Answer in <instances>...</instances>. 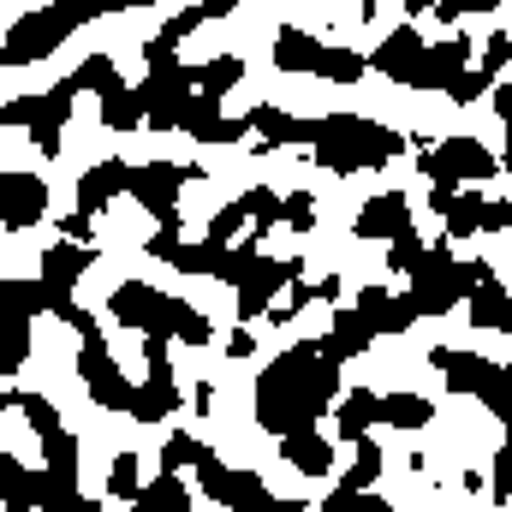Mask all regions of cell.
Returning a JSON list of instances; mask_svg holds the SVG:
<instances>
[{
    "label": "cell",
    "instance_id": "484cf974",
    "mask_svg": "<svg viewBox=\"0 0 512 512\" xmlns=\"http://www.w3.org/2000/svg\"><path fill=\"white\" fill-rule=\"evenodd\" d=\"M429 209L447 221V245H453V239H471V233H477L483 197H477V191H429Z\"/></svg>",
    "mask_w": 512,
    "mask_h": 512
},
{
    "label": "cell",
    "instance_id": "11a10c76",
    "mask_svg": "<svg viewBox=\"0 0 512 512\" xmlns=\"http://www.w3.org/2000/svg\"><path fill=\"white\" fill-rule=\"evenodd\" d=\"M507 227H512V203L483 197V209H477V233H507Z\"/></svg>",
    "mask_w": 512,
    "mask_h": 512
},
{
    "label": "cell",
    "instance_id": "cb8c5ba5",
    "mask_svg": "<svg viewBox=\"0 0 512 512\" xmlns=\"http://www.w3.org/2000/svg\"><path fill=\"white\" fill-rule=\"evenodd\" d=\"M280 453H286V465H292L298 477H328V471H334V447L322 441V429H298V435H286Z\"/></svg>",
    "mask_w": 512,
    "mask_h": 512
},
{
    "label": "cell",
    "instance_id": "6da1fadb",
    "mask_svg": "<svg viewBox=\"0 0 512 512\" xmlns=\"http://www.w3.org/2000/svg\"><path fill=\"white\" fill-rule=\"evenodd\" d=\"M334 399H340V364L316 340H298L256 376V423L286 441L298 429H316Z\"/></svg>",
    "mask_w": 512,
    "mask_h": 512
},
{
    "label": "cell",
    "instance_id": "277c9868",
    "mask_svg": "<svg viewBox=\"0 0 512 512\" xmlns=\"http://www.w3.org/2000/svg\"><path fill=\"white\" fill-rule=\"evenodd\" d=\"M108 6H36V12H18L6 42H0V66H36L48 60L78 24H96Z\"/></svg>",
    "mask_w": 512,
    "mask_h": 512
},
{
    "label": "cell",
    "instance_id": "f907efd6",
    "mask_svg": "<svg viewBox=\"0 0 512 512\" xmlns=\"http://www.w3.org/2000/svg\"><path fill=\"white\" fill-rule=\"evenodd\" d=\"M507 60H512V30H495L489 48H483V60H477V78H501Z\"/></svg>",
    "mask_w": 512,
    "mask_h": 512
},
{
    "label": "cell",
    "instance_id": "f35d334b",
    "mask_svg": "<svg viewBox=\"0 0 512 512\" xmlns=\"http://www.w3.org/2000/svg\"><path fill=\"white\" fill-rule=\"evenodd\" d=\"M256 239H233V245H227V251L215 256V280H227V286H239V280H245V274H251L256 268Z\"/></svg>",
    "mask_w": 512,
    "mask_h": 512
},
{
    "label": "cell",
    "instance_id": "ab89813d",
    "mask_svg": "<svg viewBox=\"0 0 512 512\" xmlns=\"http://www.w3.org/2000/svg\"><path fill=\"white\" fill-rule=\"evenodd\" d=\"M376 477H382V447L364 435V441H358V465L346 471V483H340V489H352V495H370V489H376Z\"/></svg>",
    "mask_w": 512,
    "mask_h": 512
},
{
    "label": "cell",
    "instance_id": "8992f818",
    "mask_svg": "<svg viewBox=\"0 0 512 512\" xmlns=\"http://www.w3.org/2000/svg\"><path fill=\"white\" fill-rule=\"evenodd\" d=\"M423 173L435 191H459V179H495L501 173V155L477 137H447L423 155Z\"/></svg>",
    "mask_w": 512,
    "mask_h": 512
},
{
    "label": "cell",
    "instance_id": "7402d4cb",
    "mask_svg": "<svg viewBox=\"0 0 512 512\" xmlns=\"http://www.w3.org/2000/svg\"><path fill=\"white\" fill-rule=\"evenodd\" d=\"M316 346H322L334 364H352V358H364V352L376 346V334H370V322H364L358 310H340V316H334V328H328Z\"/></svg>",
    "mask_w": 512,
    "mask_h": 512
},
{
    "label": "cell",
    "instance_id": "3957f363",
    "mask_svg": "<svg viewBox=\"0 0 512 512\" xmlns=\"http://www.w3.org/2000/svg\"><path fill=\"white\" fill-rule=\"evenodd\" d=\"M405 280H411L405 304H411L417 316H447V310H459V298L477 292V280H489V268H483V262H459L453 245L441 239V245H423L417 268H411Z\"/></svg>",
    "mask_w": 512,
    "mask_h": 512
},
{
    "label": "cell",
    "instance_id": "f6af8a7d",
    "mask_svg": "<svg viewBox=\"0 0 512 512\" xmlns=\"http://www.w3.org/2000/svg\"><path fill=\"white\" fill-rule=\"evenodd\" d=\"M24 358H30V328L24 322H0V376H18Z\"/></svg>",
    "mask_w": 512,
    "mask_h": 512
},
{
    "label": "cell",
    "instance_id": "9f6ffc18",
    "mask_svg": "<svg viewBox=\"0 0 512 512\" xmlns=\"http://www.w3.org/2000/svg\"><path fill=\"white\" fill-rule=\"evenodd\" d=\"M495 6H501V0H435L429 12H435L441 24H459V12H495Z\"/></svg>",
    "mask_w": 512,
    "mask_h": 512
},
{
    "label": "cell",
    "instance_id": "f1b7e54d",
    "mask_svg": "<svg viewBox=\"0 0 512 512\" xmlns=\"http://www.w3.org/2000/svg\"><path fill=\"white\" fill-rule=\"evenodd\" d=\"M48 310V286L42 280H0V322H36Z\"/></svg>",
    "mask_w": 512,
    "mask_h": 512
},
{
    "label": "cell",
    "instance_id": "5b68a950",
    "mask_svg": "<svg viewBox=\"0 0 512 512\" xmlns=\"http://www.w3.org/2000/svg\"><path fill=\"white\" fill-rule=\"evenodd\" d=\"M429 364L447 376L453 393H477L489 417H507L512 411V370L495 364V358H477V352H453V346H435Z\"/></svg>",
    "mask_w": 512,
    "mask_h": 512
},
{
    "label": "cell",
    "instance_id": "9a60e30c",
    "mask_svg": "<svg viewBox=\"0 0 512 512\" xmlns=\"http://www.w3.org/2000/svg\"><path fill=\"white\" fill-rule=\"evenodd\" d=\"M352 310L370 322V334H376V340H382V334H405V328L417 322V310L405 304V292H387V286H364Z\"/></svg>",
    "mask_w": 512,
    "mask_h": 512
},
{
    "label": "cell",
    "instance_id": "be15d7a7",
    "mask_svg": "<svg viewBox=\"0 0 512 512\" xmlns=\"http://www.w3.org/2000/svg\"><path fill=\"white\" fill-rule=\"evenodd\" d=\"M310 298H316V304H328V298H340V274H322V280L310 286Z\"/></svg>",
    "mask_w": 512,
    "mask_h": 512
},
{
    "label": "cell",
    "instance_id": "db71d44e",
    "mask_svg": "<svg viewBox=\"0 0 512 512\" xmlns=\"http://www.w3.org/2000/svg\"><path fill=\"white\" fill-rule=\"evenodd\" d=\"M322 512H393L382 501V495H352V489H334L328 501H322Z\"/></svg>",
    "mask_w": 512,
    "mask_h": 512
},
{
    "label": "cell",
    "instance_id": "52a82bcc",
    "mask_svg": "<svg viewBox=\"0 0 512 512\" xmlns=\"http://www.w3.org/2000/svg\"><path fill=\"white\" fill-rule=\"evenodd\" d=\"M191 179H203V167H173V161H143V167H131L126 191L155 215V227H179V191L191 185Z\"/></svg>",
    "mask_w": 512,
    "mask_h": 512
},
{
    "label": "cell",
    "instance_id": "91938a15",
    "mask_svg": "<svg viewBox=\"0 0 512 512\" xmlns=\"http://www.w3.org/2000/svg\"><path fill=\"white\" fill-rule=\"evenodd\" d=\"M179 245H185V239H179V227H155V239H149V256H155V262H167V256L179 251Z\"/></svg>",
    "mask_w": 512,
    "mask_h": 512
},
{
    "label": "cell",
    "instance_id": "d590c367",
    "mask_svg": "<svg viewBox=\"0 0 512 512\" xmlns=\"http://www.w3.org/2000/svg\"><path fill=\"white\" fill-rule=\"evenodd\" d=\"M429 417H435V405L423 393H387L382 399V423H393V429H423Z\"/></svg>",
    "mask_w": 512,
    "mask_h": 512
},
{
    "label": "cell",
    "instance_id": "8d00e7d4",
    "mask_svg": "<svg viewBox=\"0 0 512 512\" xmlns=\"http://www.w3.org/2000/svg\"><path fill=\"white\" fill-rule=\"evenodd\" d=\"M221 12H233V6H227V0H221V6H215V0H203V6H185L179 18H167V24H161V36H155V42L179 48V42H185L191 30H203V24H209V18H221Z\"/></svg>",
    "mask_w": 512,
    "mask_h": 512
},
{
    "label": "cell",
    "instance_id": "d6986e66",
    "mask_svg": "<svg viewBox=\"0 0 512 512\" xmlns=\"http://www.w3.org/2000/svg\"><path fill=\"white\" fill-rule=\"evenodd\" d=\"M90 262H96V251L90 245H54V251H42V286L54 292V298H72V286L90 274Z\"/></svg>",
    "mask_w": 512,
    "mask_h": 512
},
{
    "label": "cell",
    "instance_id": "c3c4849f",
    "mask_svg": "<svg viewBox=\"0 0 512 512\" xmlns=\"http://www.w3.org/2000/svg\"><path fill=\"white\" fill-rule=\"evenodd\" d=\"M280 221H286L292 233H310V227H316V197H310V191L280 197Z\"/></svg>",
    "mask_w": 512,
    "mask_h": 512
},
{
    "label": "cell",
    "instance_id": "7dc6e473",
    "mask_svg": "<svg viewBox=\"0 0 512 512\" xmlns=\"http://www.w3.org/2000/svg\"><path fill=\"white\" fill-rule=\"evenodd\" d=\"M322 78H328V84H358V78H364V54H352V48H328Z\"/></svg>",
    "mask_w": 512,
    "mask_h": 512
},
{
    "label": "cell",
    "instance_id": "ac0fdd59",
    "mask_svg": "<svg viewBox=\"0 0 512 512\" xmlns=\"http://www.w3.org/2000/svg\"><path fill=\"white\" fill-rule=\"evenodd\" d=\"M352 233H358V239H399V233H411V203H405L399 191H382V197H370V203L358 209Z\"/></svg>",
    "mask_w": 512,
    "mask_h": 512
},
{
    "label": "cell",
    "instance_id": "83f0119b",
    "mask_svg": "<svg viewBox=\"0 0 512 512\" xmlns=\"http://www.w3.org/2000/svg\"><path fill=\"white\" fill-rule=\"evenodd\" d=\"M179 131H191V137H197V143H233V137H239V120H227V114H221V102H209V96H191V108H185V126Z\"/></svg>",
    "mask_w": 512,
    "mask_h": 512
},
{
    "label": "cell",
    "instance_id": "5bb4252c",
    "mask_svg": "<svg viewBox=\"0 0 512 512\" xmlns=\"http://www.w3.org/2000/svg\"><path fill=\"white\" fill-rule=\"evenodd\" d=\"M465 60H471V42H465V36H447V42L423 48L417 72H411V90H447V84L465 72Z\"/></svg>",
    "mask_w": 512,
    "mask_h": 512
},
{
    "label": "cell",
    "instance_id": "603a6c76",
    "mask_svg": "<svg viewBox=\"0 0 512 512\" xmlns=\"http://www.w3.org/2000/svg\"><path fill=\"white\" fill-rule=\"evenodd\" d=\"M131 167L126 161H96L84 179H78V215H96V209H108L120 191H126Z\"/></svg>",
    "mask_w": 512,
    "mask_h": 512
},
{
    "label": "cell",
    "instance_id": "d6a6232c",
    "mask_svg": "<svg viewBox=\"0 0 512 512\" xmlns=\"http://www.w3.org/2000/svg\"><path fill=\"white\" fill-rule=\"evenodd\" d=\"M102 126L108 131H137L143 126V102H137V90H131L126 78H114V84L102 90Z\"/></svg>",
    "mask_w": 512,
    "mask_h": 512
},
{
    "label": "cell",
    "instance_id": "6125c7cd",
    "mask_svg": "<svg viewBox=\"0 0 512 512\" xmlns=\"http://www.w3.org/2000/svg\"><path fill=\"white\" fill-rule=\"evenodd\" d=\"M227 352H233V358H251V352H256L251 328H233V334H227Z\"/></svg>",
    "mask_w": 512,
    "mask_h": 512
},
{
    "label": "cell",
    "instance_id": "f5cc1de1",
    "mask_svg": "<svg viewBox=\"0 0 512 512\" xmlns=\"http://www.w3.org/2000/svg\"><path fill=\"white\" fill-rule=\"evenodd\" d=\"M387 245H393V251H387V268H393V274H411V268H417V256H423L417 227H411V233H399V239H387Z\"/></svg>",
    "mask_w": 512,
    "mask_h": 512
},
{
    "label": "cell",
    "instance_id": "681fc988",
    "mask_svg": "<svg viewBox=\"0 0 512 512\" xmlns=\"http://www.w3.org/2000/svg\"><path fill=\"white\" fill-rule=\"evenodd\" d=\"M215 245H179V251L167 256V268H179V274H215Z\"/></svg>",
    "mask_w": 512,
    "mask_h": 512
},
{
    "label": "cell",
    "instance_id": "e7e4bbea",
    "mask_svg": "<svg viewBox=\"0 0 512 512\" xmlns=\"http://www.w3.org/2000/svg\"><path fill=\"white\" fill-rule=\"evenodd\" d=\"M495 114H501V120H507V114H512V78H507V84H501V90H495Z\"/></svg>",
    "mask_w": 512,
    "mask_h": 512
},
{
    "label": "cell",
    "instance_id": "30bf717a",
    "mask_svg": "<svg viewBox=\"0 0 512 512\" xmlns=\"http://www.w3.org/2000/svg\"><path fill=\"white\" fill-rule=\"evenodd\" d=\"M78 382L90 387V399H96L102 411H126L131 405V382H126V370L108 358V340H102V334H90V340L78 346Z\"/></svg>",
    "mask_w": 512,
    "mask_h": 512
},
{
    "label": "cell",
    "instance_id": "2e32d148",
    "mask_svg": "<svg viewBox=\"0 0 512 512\" xmlns=\"http://www.w3.org/2000/svg\"><path fill=\"white\" fill-rule=\"evenodd\" d=\"M423 48H429V42H423V36H417L411 24H399V30L387 36V42L376 48V54H370V60H364V66H376V72H382L387 84H411V72H417Z\"/></svg>",
    "mask_w": 512,
    "mask_h": 512
},
{
    "label": "cell",
    "instance_id": "b9f144b4",
    "mask_svg": "<svg viewBox=\"0 0 512 512\" xmlns=\"http://www.w3.org/2000/svg\"><path fill=\"white\" fill-rule=\"evenodd\" d=\"M203 459H209V441H197V435L161 441V471H173V477H179V465H203Z\"/></svg>",
    "mask_w": 512,
    "mask_h": 512
},
{
    "label": "cell",
    "instance_id": "03108f58",
    "mask_svg": "<svg viewBox=\"0 0 512 512\" xmlns=\"http://www.w3.org/2000/svg\"><path fill=\"white\" fill-rule=\"evenodd\" d=\"M114 512H143V507H114Z\"/></svg>",
    "mask_w": 512,
    "mask_h": 512
},
{
    "label": "cell",
    "instance_id": "44dd1931",
    "mask_svg": "<svg viewBox=\"0 0 512 512\" xmlns=\"http://www.w3.org/2000/svg\"><path fill=\"white\" fill-rule=\"evenodd\" d=\"M322 60H328V48H322L310 30L280 24V36H274V66H280V72H316V78H322Z\"/></svg>",
    "mask_w": 512,
    "mask_h": 512
},
{
    "label": "cell",
    "instance_id": "94428289",
    "mask_svg": "<svg viewBox=\"0 0 512 512\" xmlns=\"http://www.w3.org/2000/svg\"><path fill=\"white\" fill-rule=\"evenodd\" d=\"M60 233H66V245H90V215H78V209H72V215L60 221Z\"/></svg>",
    "mask_w": 512,
    "mask_h": 512
},
{
    "label": "cell",
    "instance_id": "4dcf8cb0",
    "mask_svg": "<svg viewBox=\"0 0 512 512\" xmlns=\"http://www.w3.org/2000/svg\"><path fill=\"white\" fill-rule=\"evenodd\" d=\"M227 512H304V501H280V495H268V483L256 471H233V501H227Z\"/></svg>",
    "mask_w": 512,
    "mask_h": 512
},
{
    "label": "cell",
    "instance_id": "e575fe53",
    "mask_svg": "<svg viewBox=\"0 0 512 512\" xmlns=\"http://www.w3.org/2000/svg\"><path fill=\"white\" fill-rule=\"evenodd\" d=\"M137 507H143V512H191V489H185L173 471H161L155 483H143Z\"/></svg>",
    "mask_w": 512,
    "mask_h": 512
},
{
    "label": "cell",
    "instance_id": "f546056e",
    "mask_svg": "<svg viewBox=\"0 0 512 512\" xmlns=\"http://www.w3.org/2000/svg\"><path fill=\"white\" fill-rule=\"evenodd\" d=\"M376 423H382V393L358 387V393H346V399H340V441H352V447H358Z\"/></svg>",
    "mask_w": 512,
    "mask_h": 512
},
{
    "label": "cell",
    "instance_id": "74e56055",
    "mask_svg": "<svg viewBox=\"0 0 512 512\" xmlns=\"http://www.w3.org/2000/svg\"><path fill=\"white\" fill-rule=\"evenodd\" d=\"M114 78H120V72H114V54H90V60H84V66H78L72 78H60V84H66L72 96H84V90H96V96H102V90H108Z\"/></svg>",
    "mask_w": 512,
    "mask_h": 512
},
{
    "label": "cell",
    "instance_id": "7c38bea8",
    "mask_svg": "<svg viewBox=\"0 0 512 512\" xmlns=\"http://www.w3.org/2000/svg\"><path fill=\"white\" fill-rule=\"evenodd\" d=\"M149 334L167 340V346H209L215 328H209L203 310H191L185 298H167V292H161V298H155V322H149Z\"/></svg>",
    "mask_w": 512,
    "mask_h": 512
},
{
    "label": "cell",
    "instance_id": "1f68e13d",
    "mask_svg": "<svg viewBox=\"0 0 512 512\" xmlns=\"http://www.w3.org/2000/svg\"><path fill=\"white\" fill-rule=\"evenodd\" d=\"M239 78H245V60H239V54H215V60H203V66L191 72L197 96H209V102H221V96H227Z\"/></svg>",
    "mask_w": 512,
    "mask_h": 512
},
{
    "label": "cell",
    "instance_id": "4fadbf2b",
    "mask_svg": "<svg viewBox=\"0 0 512 512\" xmlns=\"http://www.w3.org/2000/svg\"><path fill=\"white\" fill-rule=\"evenodd\" d=\"M179 399H185V393H179V382H173V364H149V376L131 387L126 411L137 417V423H167V417L179 411Z\"/></svg>",
    "mask_w": 512,
    "mask_h": 512
},
{
    "label": "cell",
    "instance_id": "9c48e42d",
    "mask_svg": "<svg viewBox=\"0 0 512 512\" xmlns=\"http://www.w3.org/2000/svg\"><path fill=\"white\" fill-rule=\"evenodd\" d=\"M304 274V256H256V268L239 280V328H251L256 316H268V298H280L292 280Z\"/></svg>",
    "mask_w": 512,
    "mask_h": 512
},
{
    "label": "cell",
    "instance_id": "6f0895ef",
    "mask_svg": "<svg viewBox=\"0 0 512 512\" xmlns=\"http://www.w3.org/2000/svg\"><path fill=\"white\" fill-rule=\"evenodd\" d=\"M489 495H495L501 507H512V447L495 453V483H489Z\"/></svg>",
    "mask_w": 512,
    "mask_h": 512
},
{
    "label": "cell",
    "instance_id": "ba28073f",
    "mask_svg": "<svg viewBox=\"0 0 512 512\" xmlns=\"http://www.w3.org/2000/svg\"><path fill=\"white\" fill-rule=\"evenodd\" d=\"M191 72L185 66H161L137 84V102H143V126L149 131H179L185 126V108H191Z\"/></svg>",
    "mask_w": 512,
    "mask_h": 512
},
{
    "label": "cell",
    "instance_id": "836d02e7",
    "mask_svg": "<svg viewBox=\"0 0 512 512\" xmlns=\"http://www.w3.org/2000/svg\"><path fill=\"white\" fill-rule=\"evenodd\" d=\"M245 126L262 137V155H268V149H286V143H298V120H292L286 108H268V102H262V108H251V120H245Z\"/></svg>",
    "mask_w": 512,
    "mask_h": 512
},
{
    "label": "cell",
    "instance_id": "d4e9b609",
    "mask_svg": "<svg viewBox=\"0 0 512 512\" xmlns=\"http://www.w3.org/2000/svg\"><path fill=\"white\" fill-rule=\"evenodd\" d=\"M155 286H143V280H120L114 292H108V316L114 322H126V328H143L149 334V322H155Z\"/></svg>",
    "mask_w": 512,
    "mask_h": 512
},
{
    "label": "cell",
    "instance_id": "bcb514c9",
    "mask_svg": "<svg viewBox=\"0 0 512 512\" xmlns=\"http://www.w3.org/2000/svg\"><path fill=\"white\" fill-rule=\"evenodd\" d=\"M18 411L30 417V429H36V441H48V435H60V411L48 405V393H18Z\"/></svg>",
    "mask_w": 512,
    "mask_h": 512
},
{
    "label": "cell",
    "instance_id": "8fae6325",
    "mask_svg": "<svg viewBox=\"0 0 512 512\" xmlns=\"http://www.w3.org/2000/svg\"><path fill=\"white\" fill-rule=\"evenodd\" d=\"M48 215V179L24 173V167H0V227L24 233Z\"/></svg>",
    "mask_w": 512,
    "mask_h": 512
},
{
    "label": "cell",
    "instance_id": "ffe728a7",
    "mask_svg": "<svg viewBox=\"0 0 512 512\" xmlns=\"http://www.w3.org/2000/svg\"><path fill=\"white\" fill-rule=\"evenodd\" d=\"M72 90L66 84H54L48 96H36V114H30V137H36V149L42 155H60V131H66V120H72Z\"/></svg>",
    "mask_w": 512,
    "mask_h": 512
},
{
    "label": "cell",
    "instance_id": "e0dca14e",
    "mask_svg": "<svg viewBox=\"0 0 512 512\" xmlns=\"http://www.w3.org/2000/svg\"><path fill=\"white\" fill-rule=\"evenodd\" d=\"M42 495H48V477L30 471L12 453H0V507L6 512H42Z\"/></svg>",
    "mask_w": 512,
    "mask_h": 512
},
{
    "label": "cell",
    "instance_id": "4316f807",
    "mask_svg": "<svg viewBox=\"0 0 512 512\" xmlns=\"http://www.w3.org/2000/svg\"><path fill=\"white\" fill-rule=\"evenodd\" d=\"M471 304V322L483 328V334H501V328H512V298H507V286L489 274V280H477V292L465 298Z\"/></svg>",
    "mask_w": 512,
    "mask_h": 512
},
{
    "label": "cell",
    "instance_id": "ee69618b",
    "mask_svg": "<svg viewBox=\"0 0 512 512\" xmlns=\"http://www.w3.org/2000/svg\"><path fill=\"white\" fill-rule=\"evenodd\" d=\"M239 209H245V221H256V233H251V239H262V233H268V227L280 221V197H274L268 185L245 191V197H239Z\"/></svg>",
    "mask_w": 512,
    "mask_h": 512
},
{
    "label": "cell",
    "instance_id": "7a4b0ae2",
    "mask_svg": "<svg viewBox=\"0 0 512 512\" xmlns=\"http://www.w3.org/2000/svg\"><path fill=\"white\" fill-rule=\"evenodd\" d=\"M298 143L316 149V161L328 173H364V167H387L393 155H405L399 131L376 126L364 114H322V120H298Z\"/></svg>",
    "mask_w": 512,
    "mask_h": 512
},
{
    "label": "cell",
    "instance_id": "680465c9",
    "mask_svg": "<svg viewBox=\"0 0 512 512\" xmlns=\"http://www.w3.org/2000/svg\"><path fill=\"white\" fill-rule=\"evenodd\" d=\"M483 90H489V78H477V72H459V78H453V84H447V96H453V102H459V108H465V102H477V96H483Z\"/></svg>",
    "mask_w": 512,
    "mask_h": 512
},
{
    "label": "cell",
    "instance_id": "816d5d0a",
    "mask_svg": "<svg viewBox=\"0 0 512 512\" xmlns=\"http://www.w3.org/2000/svg\"><path fill=\"white\" fill-rule=\"evenodd\" d=\"M239 227H245V209H239V203H227V209H221V215L209 221V239H203V245H215V251H227V245L239 239Z\"/></svg>",
    "mask_w": 512,
    "mask_h": 512
},
{
    "label": "cell",
    "instance_id": "60d3db41",
    "mask_svg": "<svg viewBox=\"0 0 512 512\" xmlns=\"http://www.w3.org/2000/svg\"><path fill=\"white\" fill-rule=\"evenodd\" d=\"M108 495H114L120 507H137V495H143V477H137V453H120V459L108 465Z\"/></svg>",
    "mask_w": 512,
    "mask_h": 512
},
{
    "label": "cell",
    "instance_id": "7bdbcfd3",
    "mask_svg": "<svg viewBox=\"0 0 512 512\" xmlns=\"http://www.w3.org/2000/svg\"><path fill=\"white\" fill-rule=\"evenodd\" d=\"M197 489H203L215 507H227V501H233V465H221V459L209 453V459L197 465Z\"/></svg>",
    "mask_w": 512,
    "mask_h": 512
}]
</instances>
